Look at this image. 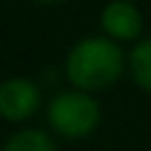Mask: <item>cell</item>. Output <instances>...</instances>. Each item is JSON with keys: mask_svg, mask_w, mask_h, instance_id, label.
Returning <instances> with one entry per match:
<instances>
[{"mask_svg": "<svg viewBox=\"0 0 151 151\" xmlns=\"http://www.w3.org/2000/svg\"><path fill=\"white\" fill-rule=\"evenodd\" d=\"M68 80L80 90H99L111 85L123 71V52L106 38L80 40L66 61Z\"/></svg>", "mask_w": 151, "mask_h": 151, "instance_id": "6da1fadb", "label": "cell"}, {"mask_svg": "<svg viewBox=\"0 0 151 151\" xmlns=\"http://www.w3.org/2000/svg\"><path fill=\"white\" fill-rule=\"evenodd\" d=\"M50 123L66 137H83L99 123V106L83 92H61L50 104Z\"/></svg>", "mask_w": 151, "mask_h": 151, "instance_id": "7a4b0ae2", "label": "cell"}, {"mask_svg": "<svg viewBox=\"0 0 151 151\" xmlns=\"http://www.w3.org/2000/svg\"><path fill=\"white\" fill-rule=\"evenodd\" d=\"M40 104V90L26 78H12L0 85V116L7 120H24L35 113Z\"/></svg>", "mask_w": 151, "mask_h": 151, "instance_id": "3957f363", "label": "cell"}, {"mask_svg": "<svg viewBox=\"0 0 151 151\" xmlns=\"http://www.w3.org/2000/svg\"><path fill=\"white\" fill-rule=\"evenodd\" d=\"M101 26L109 35H113L118 40H130V38L139 35L142 19H139V12L134 9L132 2L116 0V2L106 5L104 14H101Z\"/></svg>", "mask_w": 151, "mask_h": 151, "instance_id": "277c9868", "label": "cell"}, {"mask_svg": "<svg viewBox=\"0 0 151 151\" xmlns=\"http://www.w3.org/2000/svg\"><path fill=\"white\" fill-rule=\"evenodd\" d=\"M2 151H57L54 142L42 130H21L9 137Z\"/></svg>", "mask_w": 151, "mask_h": 151, "instance_id": "5b68a950", "label": "cell"}, {"mask_svg": "<svg viewBox=\"0 0 151 151\" xmlns=\"http://www.w3.org/2000/svg\"><path fill=\"white\" fill-rule=\"evenodd\" d=\"M130 66H132V76H134L137 85L144 87L146 92H151V38L139 42L132 50Z\"/></svg>", "mask_w": 151, "mask_h": 151, "instance_id": "8992f818", "label": "cell"}, {"mask_svg": "<svg viewBox=\"0 0 151 151\" xmlns=\"http://www.w3.org/2000/svg\"><path fill=\"white\" fill-rule=\"evenodd\" d=\"M38 2H45V5H50V2H57V0H38Z\"/></svg>", "mask_w": 151, "mask_h": 151, "instance_id": "52a82bcc", "label": "cell"}]
</instances>
